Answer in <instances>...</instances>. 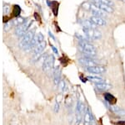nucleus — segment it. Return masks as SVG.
Wrapping results in <instances>:
<instances>
[{"label":"nucleus","mask_w":125,"mask_h":125,"mask_svg":"<svg viewBox=\"0 0 125 125\" xmlns=\"http://www.w3.org/2000/svg\"><path fill=\"white\" fill-rule=\"evenodd\" d=\"M51 47H52V49H53V50L54 51V53H55V54H57V55H58V50L56 49V48L54 47L53 45H51Z\"/></svg>","instance_id":"27"},{"label":"nucleus","mask_w":125,"mask_h":125,"mask_svg":"<svg viewBox=\"0 0 125 125\" xmlns=\"http://www.w3.org/2000/svg\"><path fill=\"white\" fill-rule=\"evenodd\" d=\"M88 80H90L91 82H94L95 83H102V82H104V81L102 79L101 77H98V76H88Z\"/></svg>","instance_id":"18"},{"label":"nucleus","mask_w":125,"mask_h":125,"mask_svg":"<svg viewBox=\"0 0 125 125\" xmlns=\"http://www.w3.org/2000/svg\"><path fill=\"white\" fill-rule=\"evenodd\" d=\"M86 70L88 73L101 75V74L104 73V72L106 71V68L104 67V66H90V67H87Z\"/></svg>","instance_id":"7"},{"label":"nucleus","mask_w":125,"mask_h":125,"mask_svg":"<svg viewBox=\"0 0 125 125\" xmlns=\"http://www.w3.org/2000/svg\"><path fill=\"white\" fill-rule=\"evenodd\" d=\"M90 11H91V13L93 14V15L94 16H98V17H106L107 14H106V12L104 11V10L98 9V8L95 7V6H94L93 4L90 3V8H89Z\"/></svg>","instance_id":"10"},{"label":"nucleus","mask_w":125,"mask_h":125,"mask_svg":"<svg viewBox=\"0 0 125 125\" xmlns=\"http://www.w3.org/2000/svg\"><path fill=\"white\" fill-rule=\"evenodd\" d=\"M104 104L107 107H108V108L111 109V111L114 112L115 114H118L119 116H125V109H124V108H121L119 107H110L109 103L106 101H104Z\"/></svg>","instance_id":"11"},{"label":"nucleus","mask_w":125,"mask_h":125,"mask_svg":"<svg viewBox=\"0 0 125 125\" xmlns=\"http://www.w3.org/2000/svg\"><path fill=\"white\" fill-rule=\"evenodd\" d=\"M122 1H124V2H125V0H122Z\"/></svg>","instance_id":"28"},{"label":"nucleus","mask_w":125,"mask_h":125,"mask_svg":"<svg viewBox=\"0 0 125 125\" xmlns=\"http://www.w3.org/2000/svg\"><path fill=\"white\" fill-rule=\"evenodd\" d=\"M78 44H79V49L87 56H88V57H94V56H96L97 50L95 49V47L93 45H91L89 42L86 41L84 40H79Z\"/></svg>","instance_id":"1"},{"label":"nucleus","mask_w":125,"mask_h":125,"mask_svg":"<svg viewBox=\"0 0 125 125\" xmlns=\"http://www.w3.org/2000/svg\"><path fill=\"white\" fill-rule=\"evenodd\" d=\"M53 76H54V83H55V86H58L60 83V79H61V70H60L59 66H58L54 70Z\"/></svg>","instance_id":"13"},{"label":"nucleus","mask_w":125,"mask_h":125,"mask_svg":"<svg viewBox=\"0 0 125 125\" xmlns=\"http://www.w3.org/2000/svg\"><path fill=\"white\" fill-rule=\"evenodd\" d=\"M54 65V58L52 55L48 56L44 60L43 64V70L46 73H49L53 68Z\"/></svg>","instance_id":"5"},{"label":"nucleus","mask_w":125,"mask_h":125,"mask_svg":"<svg viewBox=\"0 0 125 125\" xmlns=\"http://www.w3.org/2000/svg\"><path fill=\"white\" fill-rule=\"evenodd\" d=\"M50 7L52 9V11L53 12V14L54 16H57L58 15V2H55V1H53V2H50L49 3Z\"/></svg>","instance_id":"16"},{"label":"nucleus","mask_w":125,"mask_h":125,"mask_svg":"<svg viewBox=\"0 0 125 125\" xmlns=\"http://www.w3.org/2000/svg\"><path fill=\"white\" fill-rule=\"evenodd\" d=\"M104 99H105L106 102H108L109 104H115L116 102H117L116 98L110 93H105V94H104Z\"/></svg>","instance_id":"14"},{"label":"nucleus","mask_w":125,"mask_h":125,"mask_svg":"<svg viewBox=\"0 0 125 125\" xmlns=\"http://www.w3.org/2000/svg\"><path fill=\"white\" fill-rule=\"evenodd\" d=\"M83 31L89 40H98L102 38V33L97 29H90V28L83 27Z\"/></svg>","instance_id":"3"},{"label":"nucleus","mask_w":125,"mask_h":125,"mask_svg":"<svg viewBox=\"0 0 125 125\" xmlns=\"http://www.w3.org/2000/svg\"><path fill=\"white\" fill-rule=\"evenodd\" d=\"M95 86L98 89L102 90V91H105V90H108L111 88V86L108 85L107 83H104V82H102V83H96Z\"/></svg>","instance_id":"17"},{"label":"nucleus","mask_w":125,"mask_h":125,"mask_svg":"<svg viewBox=\"0 0 125 125\" xmlns=\"http://www.w3.org/2000/svg\"><path fill=\"white\" fill-rule=\"evenodd\" d=\"M83 27H85V28H90V29H97L98 26L94 25V23L91 21V20H88V19H84L82 23Z\"/></svg>","instance_id":"15"},{"label":"nucleus","mask_w":125,"mask_h":125,"mask_svg":"<svg viewBox=\"0 0 125 125\" xmlns=\"http://www.w3.org/2000/svg\"><path fill=\"white\" fill-rule=\"evenodd\" d=\"M95 1L98 2V3H104V4H106V5H108V6H114V3H113L111 0H95Z\"/></svg>","instance_id":"22"},{"label":"nucleus","mask_w":125,"mask_h":125,"mask_svg":"<svg viewBox=\"0 0 125 125\" xmlns=\"http://www.w3.org/2000/svg\"><path fill=\"white\" fill-rule=\"evenodd\" d=\"M88 125H95V123H94V118H93L92 119L90 120V122L88 123Z\"/></svg>","instance_id":"26"},{"label":"nucleus","mask_w":125,"mask_h":125,"mask_svg":"<svg viewBox=\"0 0 125 125\" xmlns=\"http://www.w3.org/2000/svg\"><path fill=\"white\" fill-rule=\"evenodd\" d=\"M35 39L37 40L38 44H39V43H41V42L44 41V36L42 35L41 33H38L37 35H35Z\"/></svg>","instance_id":"20"},{"label":"nucleus","mask_w":125,"mask_h":125,"mask_svg":"<svg viewBox=\"0 0 125 125\" xmlns=\"http://www.w3.org/2000/svg\"><path fill=\"white\" fill-rule=\"evenodd\" d=\"M33 37H34V34L33 30L27 32L25 35H23L21 40L19 41V46L22 49L25 50H30V45H31V42L33 40Z\"/></svg>","instance_id":"2"},{"label":"nucleus","mask_w":125,"mask_h":125,"mask_svg":"<svg viewBox=\"0 0 125 125\" xmlns=\"http://www.w3.org/2000/svg\"><path fill=\"white\" fill-rule=\"evenodd\" d=\"M20 12H21V9H20V8H19V6L15 5L14 7H13V16H16V17H17L18 15H19Z\"/></svg>","instance_id":"21"},{"label":"nucleus","mask_w":125,"mask_h":125,"mask_svg":"<svg viewBox=\"0 0 125 125\" xmlns=\"http://www.w3.org/2000/svg\"><path fill=\"white\" fill-rule=\"evenodd\" d=\"M30 25H31L30 22L26 21V22H24L23 24H22V25L17 26V28H16V29H15V35L17 36L24 35L26 33H27Z\"/></svg>","instance_id":"6"},{"label":"nucleus","mask_w":125,"mask_h":125,"mask_svg":"<svg viewBox=\"0 0 125 125\" xmlns=\"http://www.w3.org/2000/svg\"><path fill=\"white\" fill-rule=\"evenodd\" d=\"M80 64H82L83 66H86V67H90V66H97V62L95 61V60L92 59V57H88V56H86V57L83 58H80L78 60Z\"/></svg>","instance_id":"9"},{"label":"nucleus","mask_w":125,"mask_h":125,"mask_svg":"<svg viewBox=\"0 0 125 125\" xmlns=\"http://www.w3.org/2000/svg\"><path fill=\"white\" fill-rule=\"evenodd\" d=\"M85 115V106L81 100H78L76 106V124H79Z\"/></svg>","instance_id":"4"},{"label":"nucleus","mask_w":125,"mask_h":125,"mask_svg":"<svg viewBox=\"0 0 125 125\" xmlns=\"http://www.w3.org/2000/svg\"><path fill=\"white\" fill-rule=\"evenodd\" d=\"M90 20L97 26H104L106 25V20L102 17H98V16H92L90 18Z\"/></svg>","instance_id":"12"},{"label":"nucleus","mask_w":125,"mask_h":125,"mask_svg":"<svg viewBox=\"0 0 125 125\" xmlns=\"http://www.w3.org/2000/svg\"><path fill=\"white\" fill-rule=\"evenodd\" d=\"M11 25H12V24L9 23H9H6L5 24V26H4V30H5V31L9 30L10 28H11Z\"/></svg>","instance_id":"23"},{"label":"nucleus","mask_w":125,"mask_h":125,"mask_svg":"<svg viewBox=\"0 0 125 125\" xmlns=\"http://www.w3.org/2000/svg\"><path fill=\"white\" fill-rule=\"evenodd\" d=\"M116 125H125V121H119L118 123H115Z\"/></svg>","instance_id":"25"},{"label":"nucleus","mask_w":125,"mask_h":125,"mask_svg":"<svg viewBox=\"0 0 125 125\" xmlns=\"http://www.w3.org/2000/svg\"><path fill=\"white\" fill-rule=\"evenodd\" d=\"M9 7L8 5H4V7H3V13L5 14H7L9 13Z\"/></svg>","instance_id":"24"},{"label":"nucleus","mask_w":125,"mask_h":125,"mask_svg":"<svg viewBox=\"0 0 125 125\" xmlns=\"http://www.w3.org/2000/svg\"><path fill=\"white\" fill-rule=\"evenodd\" d=\"M24 22H26V21L24 20L23 18L19 17V18H17V19H15L14 20H13V22H12V25H14V26H19L20 25H22V24H23Z\"/></svg>","instance_id":"19"},{"label":"nucleus","mask_w":125,"mask_h":125,"mask_svg":"<svg viewBox=\"0 0 125 125\" xmlns=\"http://www.w3.org/2000/svg\"><path fill=\"white\" fill-rule=\"evenodd\" d=\"M90 3L94 6H95V7L98 8V9L105 11L106 13H113V12H114V9H113L111 6L104 4V3H98V2L95 1V0H91V1H90Z\"/></svg>","instance_id":"8"}]
</instances>
